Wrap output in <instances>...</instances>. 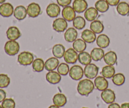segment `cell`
Wrapping results in <instances>:
<instances>
[{
    "label": "cell",
    "instance_id": "21",
    "mask_svg": "<svg viewBox=\"0 0 129 108\" xmlns=\"http://www.w3.org/2000/svg\"><path fill=\"white\" fill-rule=\"evenodd\" d=\"M105 62L107 65H111L113 66L117 61V55L115 53V52L113 51H110L107 52L105 53L103 57Z\"/></svg>",
    "mask_w": 129,
    "mask_h": 108
},
{
    "label": "cell",
    "instance_id": "4",
    "mask_svg": "<svg viewBox=\"0 0 129 108\" xmlns=\"http://www.w3.org/2000/svg\"><path fill=\"white\" fill-rule=\"evenodd\" d=\"M99 71V68L93 63L86 65L84 69V75L88 79H93L97 77Z\"/></svg>",
    "mask_w": 129,
    "mask_h": 108
},
{
    "label": "cell",
    "instance_id": "3",
    "mask_svg": "<svg viewBox=\"0 0 129 108\" xmlns=\"http://www.w3.org/2000/svg\"><path fill=\"white\" fill-rule=\"evenodd\" d=\"M34 61V56L29 51H23L18 56V62L21 65L28 66L32 64Z\"/></svg>",
    "mask_w": 129,
    "mask_h": 108
},
{
    "label": "cell",
    "instance_id": "38",
    "mask_svg": "<svg viewBox=\"0 0 129 108\" xmlns=\"http://www.w3.org/2000/svg\"><path fill=\"white\" fill-rule=\"evenodd\" d=\"M3 108H15L16 104H15V101L11 98L5 99L2 102Z\"/></svg>",
    "mask_w": 129,
    "mask_h": 108
},
{
    "label": "cell",
    "instance_id": "41",
    "mask_svg": "<svg viewBox=\"0 0 129 108\" xmlns=\"http://www.w3.org/2000/svg\"><path fill=\"white\" fill-rule=\"evenodd\" d=\"M6 93L4 90L0 89V102H2L6 99Z\"/></svg>",
    "mask_w": 129,
    "mask_h": 108
},
{
    "label": "cell",
    "instance_id": "12",
    "mask_svg": "<svg viewBox=\"0 0 129 108\" xmlns=\"http://www.w3.org/2000/svg\"><path fill=\"white\" fill-rule=\"evenodd\" d=\"M62 15L67 21H72L76 18V11L72 6H67L63 8Z\"/></svg>",
    "mask_w": 129,
    "mask_h": 108
},
{
    "label": "cell",
    "instance_id": "10",
    "mask_svg": "<svg viewBox=\"0 0 129 108\" xmlns=\"http://www.w3.org/2000/svg\"><path fill=\"white\" fill-rule=\"evenodd\" d=\"M101 97L105 103L108 104L114 102L116 99L115 93L114 92V91H112V89H107L102 91V94H101Z\"/></svg>",
    "mask_w": 129,
    "mask_h": 108
},
{
    "label": "cell",
    "instance_id": "35",
    "mask_svg": "<svg viewBox=\"0 0 129 108\" xmlns=\"http://www.w3.org/2000/svg\"><path fill=\"white\" fill-rule=\"evenodd\" d=\"M112 82L115 85L121 86L125 82V77L123 73H116L112 77Z\"/></svg>",
    "mask_w": 129,
    "mask_h": 108
},
{
    "label": "cell",
    "instance_id": "47",
    "mask_svg": "<svg viewBox=\"0 0 129 108\" xmlns=\"http://www.w3.org/2000/svg\"><path fill=\"white\" fill-rule=\"evenodd\" d=\"M82 108H88V107H82Z\"/></svg>",
    "mask_w": 129,
    "mask_h": 108
},
{
    "label": "cell",
    "instance_id": "24",
    "mask_svg": "<svg viewBox=\"0 0 129 108\" xmlns=\"http://www.w3.org/2000/svg\"><path fill=\"white\" fill-rule=\"evenodd\" d=\"M54 104L59 106V107H63L67 103V97L64 94L61 93H58L54 95L52 99Z\"/></svg>",
    "mask_w": 129,
    "mask_h": 108
},
{
    "label": "cell",
    "instance_id": "31",
    "mask_svg": "<svg viewBox=\"0 0 129 108\" xmlns=\"http://www.w3.org/2000/svg\"><path fill=\"white\" fill-rule=\"evenodd\" d=\"M117 11L122 16L129 15V5L125 1H122L117 6Z\"/></svg>",
    "mask_w": 129,
    "mask_h": 108
},
{
    "label": "cell",
    "instance_id": "18",
    "mask_svg": "<svg viewBox=\"0 0 129 108\" xmlns=\"http://www.w3.org/2000/svg\"><path fill=\"white\" fill-rule=\"evenodd\" d=\"M59 65V61L58 58L55 57H51L47 59L46 61L45 62V69L49 72L54 71L56 68H57Z\"/></svg>",
    "mask_w": 129,
    "mask_h": 108
},
{
    "label": "cell",
    "instance_id": "9",
    "mask_svg": "<svg viewBox=\"0 0 129 108\" xmlns=\"http://www.w3.org/2000/svg\"><path fill=\"white\" fill-rule=\"evenodd\" d=\"M13 13L14 8L10 3H4L0 5V15L3 17H10Z\"/></svg>",
    "mask_w": 129,
    "mask_h": 108
},
{
    "label": "cell",
    "instance_id": "40",
    "mask_svg": "<svg viewBox=\"0 0 129 108\" xmlns=\"http://www.w3.org/2000/svg\"><path fill=\"white\" fill-rule=\"evenodd\" d=\"M108 5L112 6H115L118 5L120 3V0H106Z\"/></svg>",
    "mask_w": 129,
    "mask_h": 108
},
{
    "label": "cell",
    "instance_id": "39",
    "mask_svg": "<svg viewBox=\"0 0 129 108\" xmlns=\"http://www.w3.org/2000/svg\"><path fill=\"white\" fill-rule=\"evenodd\" d=\"M72 0H57V3L58 5L62 7H66L67 6H69L71 3Z\"/></svg>",
    "mask_w": 129,
    "mask_h": 108
},
{
    "label": "cell",
    "instance_id": "26",
    "mask_svg": "<svg viewBox=\"0 0 129 108\" xmlns=\"http://www.w3.org/2000/svg\"><path fill=\"white\" fill-rule=\"evenodd\" d=\"M90 30H91L96 34H100L104 30V25H103L102 21L95 20L91 23Z\"/></svg>",
    "mask_w": 129,
    "mask_h": 108
},
{
    "label": "cell",
    "instance_id": "14",
    "mask_svg": "<svg viewBox=\"0 0 129 108\" xmlns=\"http://www.w3.org/2000/svg\"><path fill=\"white\" fill-rule=\"evenodd\" d=\"M21 35L20 30L15 26L10 27L6 31V36L9 40H16L18 39Z\"/></svg>",
    "mask_w": 129,
    "mask_h": 108
},
{
    "label": "cell",
    "instance_id": "34",
    "mask_svg": "<svg viewBox=\"0 0 129 108\" xmlns=\"http://www.w3.org/2000/svg\"><path fill=\"white\" fill-rule=\"evenodd\" d=\"M73 21V26L76 29H78V30H81V29H84L86 25L85 18H84L83 16H76Z\"/></svg>",
    "mask_w": 129,
    "mask_h": 108
},
{
    "label": "cell",
    "instance_id": "20",
    "mask_svg": "<svg viewBox=\"0 0 129 108\" xmlns=\"http://www.w3.org/2000/svg\"><path fill=\"white\" fill-rule=\"evenodd\" d=\"M78 34V32L75 28L70 27L65 32L64 39L68 42H73L74 40H76Z\"/></svg>",
    "mask_w": 129,
    "mask_h": 108
},
{
    "label": "cell",
    "instance_id": "11",
    "mask_svg": "<svg viewBox=\"0 0 129 108\" xmlns=\"http://www.w3.org/2000/svg\"><path fill=\"white\" fill-rule=\"evenodd\" d=\"M46 13L51 18H56L60 13V6L58 4L52 3L47 6L46 8Z\"/></svg>",
    "mask_w": 129,
    "mask_h": 108
},
{
    "label": "cell",
    "instance_id": "16",
    "mask_svg": "<svg viewBox=\"0 0 129 108\" xmlns=\"http://www.w3.org/2000/svg\"><path fill=\"white\" fill-rule=\"evenodd\" d=\"M46 80L51 84H57L61 80V75L58 72L50 71L47 73Z\"/></svg>",
    "mask_w": 129,
    "mask_h": 108
},
{
    "label": "cell",
    "instance_id": "32",
    "mask_svg": "<svg viewBox=\"0 0 129 108\" xmlns=\"http://www.w3.org/2000/svg\"><path fill=\"white\" fill-rule=\"evenodd\" d=\"M95 8L100 13H105L109 9V6L106 0H98L94 4Z\"/></svg>",
    "mask_w": 129,
    "mask_h": 108
},
{
    "label": "cell",
    "instance_id": "17",
    "mask_svg": "<svg viewBox=\"0 0 129 108\" xmlns=\"http://www.w3.org/2000/svg\"><path fill=\"white\" fill-rule=\"evenodd\" d=\"M82 39L84 40L86 42L93 43L96 40V35L95 33L93 32L91 30L85 29L81 33Z\"/></svg>",
    "mask_w": 129,
    "mask_h": 108
},
{
    "label": "cell",
    "instance_id": "2",
    "mask_svg": "<svg viewBox=\"0 0 129 108\" xmlns=\"http://www.w3.org/2000/svg\"><path fill=\"white\" fill-rule=\"evenodd\" d=\"M20 51V44L16 40H9L5 43V51L8 55L15 56Z\"/></svg>",
    "mask_w": 129,
    "mask_h": 108
},
{
    "label": "cell",
    "instance_id": "6",
    "mask_svg": "<svg viewBox=\"0 0 129 108\" xmlns=\"http://www.w3.org/2000/svg\"><path fill=\"white\" fill-rule=\"evenodd\" d=\"M63 57L65 62L69 64H74L78 60V52L73 48H69L66 51Z\"/></svg>",
    "mask_w": 129,
    "mask_h": 108
},
{
    "label": "cell",
    "instance_id": "42",
    "mask_svg": "<svg viewBox=\"0 0 129 108\" xmlns=\"http://www.w3.org/2000/svg\"><path fill=\"white\" fill-rule=\"evenodd\" d=\"M108 108H121V107L118 103L113 102V103L112 104H110V105L108 106Z\"/></svg>",
    "mask_w": 129,
    "mask_h": 108
},
{
    "label": "cell",
    "instance_id": "48",
    "mask_svg": "<svg viewBox=\"0 0 129 108\" xmlns=\"http://www.w3.org/2000/svg\"><path fill=\"white\" fill-rule=\"evenodd\" d=\"M128 5H129V2H128Z\"/></svg>",
    "mask_w": 129,
    "mask_h": 108
},
{
    "label": "cell",
    "instance_id": "23",
    "mask_svg": "<svg viewBox=\"0 0 129 108\" xmlns=\"http://www.w3.org/2000/svg\"><path fill=\"white\" fill-rule=\"evenodd\" d=\"M84 18L88 21H93L95 20L98 15V11L95 7H90L87 8L84 12Z\"/></svg>",
    "mask_w": 129,
    "mask_h": 108
},
{
    "label": "cell",
    "instance_id": "46",
    "mask_svg": "<svg viewBox=\"0 0 129 108\" xmlns=\"http://www.w3.org/2000/svg\"><path fill=\"white\" fill-rule=\"evenodd\" d=\"M0 108H3V107H2V106H0Z\"/></svg>",
    "mask_w": 129,
    "mask_h": 108
},
{
    "label": "cell",
    "instance_id": "33",
    "mask_svg": "<svg viewBox=\"0 0 129 108\" xmlns=\"http://www.w3.org/2000/svg\"><path fill=\"white\" fill-rule=\"evenodd\" d=\"M33 69L36 72H41L45 68V62L41 58H37L32 63Z\"/></svg>",
    "mask_w": 129,
    "mask_h": 108
},
{
    "label": "cell",
    "instance_id": "19",
    "mask_svg": "<svg viewBox=\"0 0 129 108\" xmlns=\"http://www.w3.org/2000/svg\"><path fill=\"white\" fill-rule=\"evenodd\" d=\"M14 16L18 20H23L26 18L27 15V11L26 8L23 5L16 6L14 10L13 13Z\"/></svg>",
    "mask_w": 129,
    "mask_h": 108
},
{
    "label": "cell",
    "instance_id": "25",
    "mask_svg": "<svg viewBox=\"0 0 129 108\" xmlns=\"http://www.w3.org/2000/svg\"><path fill=\"white\" fill-rule=\"evenodd\" d=\"M105 55V52L102 48H95L91 52V56L92 59L94 61L102 60Z\"/></svg>",
    "mask_w": 129,
    "mask_h": 108
},
{
    "label": "cell",
    "instance_id": "27",
    "mask_svg": "<svg viewBox=\"0 0 129 108\" xmlns=\"http://www.w3.org/2000/svg\"><path fill=\"white\" fill-rule=\"evenodd\" d=\"M65 47L61 44H57L52 48V54L57 58H61L65 53Z\"/></svg>",
    "mask_w": 129,
    "mask_h": 108
},
{
    "label": "cell",
    "instance_id": "30",
    "mask_svg": "<svg viewBox=\"0 0 129 108\" xmlns=\"http://www.w3.org/2000/svg\"><path fill=\"white\" fill-rule=\"evenodd\" d=\"M92 60L91 54H89L88 52L83 51L81 53H79L78 54V61L81 64L83 65H87V64L91 63Z\"/></svg>",
    "mask_w": 129,
    "mask_h": 108
},
{
    "label": "cell",
    "instance_id": "28",
    "mask_svg": "<svg viewBox=\"0 0 129 108\" xmlns=\"http://www.w3.org/2000/svg\"><path fill=\"white\" fill-rule=\"evenodd\" d=\"M73 49L78 53H81L86 49V42L83 39H78L73 42Z\"/></svg>",
    "mask_w": 129,
    "mask_h": 108
},
{
    "label": "cell",
    "instance_id": "43",
    "mask_svg": "<svg viewBox=\"0 0 129 108\" xmlns=\"http://www.w3.org/2000/svg\"><path fill=\"white\" fill-rule=\"evenodd\" d=\"M121 108H129V103L128 102H125L123 103L120 106Z\"/></svg>",
    "mask_w": 129,
    "mask_h": 108
},
{
    "label": "cell",
    "instance_id": "15",
    "mask_svg": "<svg viewBox=\"0 0 129 108\" xmlns=\"http://www.w3.org/2000/svg\"><path fill=\"white\" fill-rule=\"evenodd\" d=\"M88 3L86 0H74L73 3V8L76 12L81 13L88 8Z\"/></svg>",
    "mask_w": 129,
    "mask_h": 108
},
{
    "label": "cell",
    "instance_id": "8",
    "mask_svg": "<svg viewBox=\"0 0 129 108\" xmlns=\"http://www.w3.org/2000/svg\"><path fill=\"white\" fill-rule=\"evenodd\" d=\"M27 15L31 18H36L41 13V8L40 5L36 3H31L26 8Z\"/></svg>",
    "mask_w": 129,
    "mask_h": 108
},
{
    "label": "cell",
    "instance_id": "44",
    "mask_svg": "<svg viewBox=\"0 0 129 108\" xmlns=\"http://www.w3.org/2000/svg\"><path fill=\"white\" fill-rule=\"evenodd\" d=\"M49 108H60V107H59V106H56V105L54 104V105H51L50 106H49Z\"/></svg>",
    "mask_w": 129,
    "mask_h": 108
},
{
    "label": "cell",
    "instance_id": "22",
    "mask_svg": "<svg viewBox=\"0 0 129 108\" xmlns=\"http://www.w3.org/2000/svg\"><path fill=\"white\" fill-rule=\"evenodd\" d=\"M96 44L99 48H107L110 44V39L105 34H100L96 38Z\"/></svg>",
    "mask_w": 129,
    "mask_h": 108
},
{
    "label": "cell",
    "instance_id": "7",
    "mask_svg": "<svg viewBox=\"0 0 129 108\" xmlns=\"http://www.w3.org/2000/svg\"><path fill=\"white\" fill-rule=\"evenodd\" d=\"M52 28L57 32H62L68 28V22L63 18H58L53 21Z\"/></svg>",
    "mask_w": 129,
    "mask_h": 108
},
{
    "label": "cell",
    "instance_id": "1",
    "mask_svg": "<svg viewBox=\"0 0 129 108\" xmlns=\"http://www.w3.org/2000/svg\"><path fill=\"white\" fill-rule=\"evenodd\" d=\"M94 89V84L90 79H84L78 83L77 90L81 96H88Z\"/></svg>",
    "mask_w": 129,
    "mask_h": 108
},
{
    "label": "cell",
    "instance_id": "37",
    "mask_svg": "<svg viewBox=\"0 0 129 108\" xmlns=\"http://www.w3.org/2000/svg\"><path fill=\"white\" fill-rule=\"evenodd\" d=\"M10 83V78L7 75L0 74V88H6Z\"/></svg>",
    "mask_w": 129,
    "mask_h": 108
},
{
    "label": "cell",
    "instance_id": "45",
    "mask_svg": "<svg viewBox=\"0 0 129 108\" xmlns=\"http://www.w3.org/2000/svg\"><path fill=\"white\" fill-rule=\"evenodd\" d=\"M6 1V0H0V4H3Z\"/></svg>",
    "mask_w": 129,
    "mask_h": 108
},
{
    "label": "cell",
    "instance_id": "36",
    "mask_svg": "<svg viewBox=\"0 0 129 108\" xmlns=\"http://www.w3.org/2000/svg\"><path fill=\"white\" fill-rule=\"evenodd\" d=\"M69 70H70V68H69V65L66 63H60L57 67V72L60 75H67L69 73Z\"/></svg>",
    "mask_w": 129,
    "mask_h": 108
},
{
    "label": "cell",
    "instance_id": "13",
    "mask_svg": "<svg viewBox=\"0 0 129 108\" xmlns=\"http://www.w3.org/2000/svg\"><path fill=\"white\" fill-rule=\"evenodd\" d=\"M94 87L100 91H103L108 87V82L103 76H98L94 79Z\"/></svg>",
    "mask_w": 129,
    "mask_h": 108
},
{
    "label": "cell",
    "instance_id": "29",
    "mask_svg": "<svg viewBox=\"0 0 129 108\" xmlns=\"http://www.w3.org/2000/svg\"><path fill=\"white\" fill-rule=\"evenodd\" d=\"M115 74V68L113 66L107 65L103 67L102 70V75L106 78H112Z\"/></svg>",
    "mask_w": 129,
    "mask_h": 108
},
{
    "label": "cell",
    "instance_id": "5",
    "mask_svg": "<svg viewBox=\"0 0 129 108\" xmlns=\"http://www.w3.org/2000/svg\"><path fill=\"white\" fill-rule=\"evenodd\" d=\"M69 74L71 78L74 80H80L84 75V70L80 66L74 65L70 68Z\"/></svg>",
    "mask_w": 129,
    "mask_h": 108
}]
</instances>
